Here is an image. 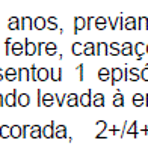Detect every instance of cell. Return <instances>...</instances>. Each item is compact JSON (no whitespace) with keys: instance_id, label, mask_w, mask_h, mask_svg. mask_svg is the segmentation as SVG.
Segmentation results:
<instances>
[{"instance_id":"28","label":"cell","mask_w":148,"mask_h":155,"mask_svg":"<svg viewBox=\"0 0 148 155\" xmlns=\"http://www.w3.org/2000/svg\"><path fill=\"white\" fill-rule=\"evenodd\" d=\"M106 24H107V18H106V17H97L95 21H94V26H95L98 30H104V29H106Z\"/></svg>"},{"instance_id":"49","label":"cell","mask_w":148,"mask_h":155,"mask_svg":"<svg viewBox=\"0 0 148 155\" xmlns=\"http://www.w3.org/2000/svg\"><path fill=\"white\" fill-rule=\"evenodd\" d=\"M122 80H129V68L122 69Z\"/></svg>"},{"instance_id":"40","label":"cell","mask_w":148,"mask_h":155,"mask_svg":"<svg viewBox=\"0 0 148 155\" xmlns=\"http://www.w3.org/2000/svg\"><path fill=\"white\" fill-rule=\"evenodd\" d=\"M53 95H54V103L57 104L59 107H62L65 104V100H67V95L68 94H62V95L60 94H53Z\"/></svg>"},{"instance_id":"41","label":"cell","mask_w":148,"mask_h":155,"mask_svg":"<svg viewBox=\"0 0 148 155\" xmlns=\"http://www.w3.org/2000/svg\"><path fill=\"white\" fill-rule=\"evenodd\" d=\"M46 27H47V29H50V30H57L56 17H50L49 20H47V24H46Z\"/></svg>"},{"instance_id":"3","label":"cell","mask_w":148,"mask_h":155,"mask_svg":"<svg viewBox=\"0 0 148 155\" xmlns=\"http://www.w3.org/2000/svg\"><path fill=\"white\" fill-rule=\"evenodd\" d=\"M122 80V68H112L110 69V83L115 84L116 81Z\"/></svg>"},{"instance_id":"10","label":"cell","mask_w":148,"mask_h":155,"mask_svg":"<svg viewBox=\"0 0 148 155\" xmlns=\"http://www.w3.org/2000/svg\"><path fill=\"white\" fill-rule=\"evenodd\" d=\"M46 24H47V18H44V17H36V18H33V23H32V26L36 30L46 29Z\"/></svg>"},{"instance_id":"53","label":"cell","mask_w":148,"mask_h":155,"mask_svg":"<svg viewBox=\"0 0 148 155\" xmlns=\"http://www.w3.org/2000/svg\"><path fill=\"white\" fill-rule=\"evenodd\" d=\"M145 53H147V54H148V44H147V48H145Z\"/></svg>"},{"instance_id":"50","label":"cell","mask_w":148,"mask_h":155,"mask_svg":"<svg viewBox=\"0 0 148 155\" xmlns=\"http://www.w3.org/2000/svg\"><path fill=\"white\" fill-rule=\"evenodd\" d=\"M2 80H5V71L0 68V81H2Z\"/></svg>"},{"instance_id":"35","label":"cell","mask_w":148,"mask_h":155,"mask_svg":"<svg viewBox=\"0 0 148 155\" xmlns=\"http://www.w3.org/2000/svg\"><path fill=\"white\" fill-rule=\"evenodd\" d=\"M133 48H135V53L138 54V57L141 59V57H142V54H145V48H147V44H144V42H138V44H136V45H135Z\"/></svg>"},{"instance_id":"34","label":"cell","mask_w":148,"mask_h":155,"mask_svg":"<svg viewBox=\"0 0 148 155\" xmlns=\"http://www.w3.org/2000/svg\"><path fill=\"white\" fill-rule=\"evenodd\" d=\"M139 74H141V71L138 68H129V80L138 81L139 80Z\"/></svg>"},{"instance_id":"8","label":"cell","mask_w":148,"mask_h":155,"mask_svg":"<svg viewBox=\"0 0 148 155\" xmlns=\"http://www.w3.org/2000/svg\"><path fill=\"white\" fill-rule=\"evenodd\" d=\"M32 23H33V18H30V17H23V18H20V29H21V30H30V29L33 27Z\"/></svg>"},{"instance_id":"27","label":"cell","mask_w":148,"mask_h":155,"mask_svg":"<svg viewBox=\"0 0 148 155\" xmlns=\"http://www.w3.org/2000/svg\"><path fill=\"white\" fill-rule=\"evenodd\" d=\"M97 127H98V131H97V134H95V139H103V133L107 130L106 120H98V122H97Z\"/></svg>"},{"instance_id":"21","label":"cell","mask_w":148,"mask_h":155,"mask_svg":"<svg viewBox=\"0 0 148 155\" xmlns=\"http://www.w3.org/2000/svg\"><path fill=\"white\" fill-rule=\"evenodd\" d=\"M119 50H121V44H119V42H110V44H109V51H107V54L118 56V54H121Z\"/></svg>"},{"instance_id":"17","label":"cell","mask_w":148,"mask_h":155,"mask_svg":"<svg viewBox=\"0 0 148 155\" xmlns=\"http://www.w3.org/2000/svg\"><path fill=\"white\" fill-rule=\"evenodd\" d=\"M43 136V127L40 125H30V137L32 139H40Z\"/></svg>"},{"instance_id":"45","label":"cell","mask_w":148,"mask_h":155,"mask_svg":"<svg viewBox=\"0 0 148 155\" xmlns=\"http://www.w3.org/2000/svg\"><path fill=\"white\" fill-rule=\"evenodd\" d=\"M77 68H79V72H80V81H83L85 80V65L80 63Z\"/></svg>"},{"instance_id":"44","label":"cell","mask_w":148,"mask_h":155,"mask_svg":"<svg viewBox=\"0 0 148 155\" xmlns=\"http://www.w3.org/2000/svg\"><path fill=\"white\" fill-rule=\"evenodd\" d=\"M94 21H95V18H94V17H88V18H86V29H89V30H91V29L94 27Z\"/></svg>"},{"instance_id":"4","label":"cell","mask_w":148,"mask_h":155,"mask_svg":"<svg viewBox=\"0 0 148 155\" xmlns=\"http://www.w3.org/2000/svg\"><path fill=\"white\" fill-rule=\"evenodd\" d=\"M17 80H21V81H27V80H30V71H29V68H26V66H21V68H18L17 69Z\"/></svg>"},{"instance_id":"9","label":"cell","mask_w":148,"mask_h":155,"mask_svg":"<svg viewBox=\"0 0 148 155\" xmlns=\"http://www.w3.org/2000/svg\"><path fill=\"white\" fill-rule=\"evenodd\" d=\"M86 27V18L83 17H76L74 18V33H79V30Z\"/></svg>"},{"instance_id":"15","label":"cell","mask_w":148,"mask_h":155,"mask_svg":"<svg viewBox=\"0 0 148 155\" xmlns=\"http://www.w3.org/2000/svg\"><path fill=\"white\" fill-rule=\"evenodd\" d=\"M132 103L135 107H142L144 104H145V97L142 95V94H135L133 97H132Z\"/></svg>"},{"instance_id":"37","label":"cell","mask_w":148,"mask_h":155,"mask_svg":"<svg viewBox=\"0 0 148 155\" xmlns=\"http://www.w3.org/2000/svg\"><path fill=\"white\" fill-rule=\"evenodd\" d=\"M11 137L12 139H20L21 137V125H12L11 127Z\"/></svg>"},{"instance_id":"36","label":"cell","mask_w":148,"mask_h":155,"mask_svg":"<svg viewBox=\"0 0 148 155\" xmlns=\"http://www.w3.org/2000/svg\"><path fill=\"white\" fill-rule=\"evenodd\" d=\"M113 105L115 107H122L124 105V95L121 92H116L113 95Z\"/></svg>"},{"instance_id":"52","label":"cell","mask_w":148,"mask_h":155,"mask_svg":"<svg viewBox=\"0 0 148 155\" xmlns=\"http://www.w3.org/2000/svg\"><path fill=\"white\" fill-rule=\"evenodd\" d=\"M145 105H148V94L145 95Z\"/></svg>"},{"instance_id":"29","label":"cell","mask_w":148,"mask_h":155,"mask_svg":"<svg viewBox=\"0 0 148 155\" xmlns=\"http://www.w3.org/2000/svg\"><path fill=\"white\" fill-rule=\"evenodd\" d=\"M54 104V95L53 94H43V105L51 107Z\"/></svg>"},{"instance_id":"18","label":"cell","mask_w":148,"mask_h":155,"mask_svg":"<svg viewBox=\"0 0 148 155\" xmlns=\"http://www.w3.org/2000/svg\"><path fill=\"white\" fill-rule=\"evenodd\" d=\"M8 27H9V30H20V18L11 17L8 20Z\"/></svg>"},{"instance_id":"38","label":"cell","mask_w":148,"mask_h":155,"mask_svg":"<svg viewBox=\"0 0 148 155\" xmlns=\"http://www.w3.org/2000/svg\"><path fill=\"white\" fill-rule=\"evenodd\" d=\"M138 29L139 30H148V17H139L138 18Z\"/></svg>"},{"instance_id":"48","label":"cell","mask_w":148,"mask_h":155,"mask_svg":"<svg viewBox=\"0 0 148 155\" xmlns=\"http://www.w3.org/2000/svg\"><path fill=\"white\" fill-rule=\"evenodd\" d=\"M36 95H38V105H43V92L40 89H36Z\"/></svg>"},{"instance_id":"46","label":"cell","mask_w":148,"mask_h":155,"mask_svg":"<svg viewBox=\"0 0 148 155\" xmlns=\"http://www.w3.org/2000/svg\"><path fill=\"white\" fill-rule=\"evenodd\" d=\"M5 44H6V54H11V45H12V39L11 38H6V41H5Z\"/></svg>"},{"instance_id":"47","label":"cell","mask_w":148,"mask_h":155,"mask_svg":"<svg viewBox=\"0 0 148 155\" xmlns=\"http://www.w3.org/2000/svg\"><path fill=\"white\" fill-rule=\"evenodd\" d=\"M44 45H46V42H38V44H36V54H43Z\"/></svg>"},{"instance_id":"6","label":"cell","mask_w":148,"mask_h":155,"mask_svg":"<svg viewBox=\"0 0 148 155\" xmlns=\"http://www.w3.org/2000/svg\"><path fill=\"white\" fill-rule=\"evenodd\" d=\"M124 27H126V30H136L138 29V18H135V17L124 18Z\"/></svg>"},{"instance_id":"31","label":"cell","mask_w":148,"mask_h":155,"mask_svg":"<svg viewBox=\"0 0 148 155\" xmlns=\"http://www.w3.org/2000/svg\"><path fill=\"white\" fill-rule=\"evenodd\" d=\"M44 51H46V54H49V56H53V54H56V51H57V47H56L54 42H46Z\"/></svg>"},{"instance_id":"30","label":"cell","mask_w":148,"mask_h":155,"mask_svg":"<svg viewBox=\"0 0 148 155\" xmlns=\"http://www.w3.org/2000/svg\"><path fill=\"white\" fill-rule=\"evenodd\" d=\"M24 51V44L21 42H12V54L14 56H20Z\"/></svg>"},{"instance_id":"13","label":"cell","mask_w":148,"mask_h":155,"mask_svg":"<svg viewBox=\"0 0 148 155\" xmlns=\"http://www.w3.org/2000/svg\"><path fill=\"white\" fill-rule=\"evenodd\" d=\"M29 103H30V97L27 94H18V97H17V105L27 107Z\"/></svg>"},{"instance_id":"2","label":"cell","mask_w":148,"mask_h":155,"mask_svg":"<svg viewBox=\"0 0 148 155\" xmlns=\"http://www.w3.org/2000/svg\"><path fill=\"white\" fill-rule=\"evenodd\" d=\"M17 97H18V92L14 89L11 94H8V95H5V105H8V107H15L17 105Z\"/></svg>"},{"instance_id":"20","label":"cell","mask_w":148,"mask_h":155,"mask_svg":"<svg viewBox=\"0 0 148 155\" xmlns=\"http://www.w3.org/2000/svg\"><path fill=\"white\" fill-rule=\"evenodd\" d=\"M83 54L85 56H94L95 54V44L94 42H86L83 45Z\"/></svg>"},{"instance_id":"43","label":"cell","mask_w":148,"mask_h":155,"mask_svg":"<svg viewBox=\"0 0 148 155\" xmlns=\"http://www.w3.org/2000/svg\"><path fill=\"white\" fill-rule=\"evenodd\" d=\"M139 80H144V81H148V66H145L141 74H139Z\"/></svg>"},{"instance_id":"19","label":"cell","mask_w":148,"mask_h":155,"mask_svg":"<svg viewBox=\"0 0 148 155\" xmlns=\"http://www.w3.org/2000/svg\"><path fill=\"white\" fill-rule=\"evenodd\" d=\"M50 75V71L47 68H38V74H36V80H40V81H46L47 78H49Z\"/></svg>"},{"instance_id":"39","label":"cell","mask_w":148,"mask_h":155,"mask_svg":"<svg viewBox=\"0 0 148 155\" xmlns=\"http://www.w3.org/2000/svg\"><path fill=\"white\" fill-rule=\"evenodd\" d=\"M0 137H2V139L11 137V127H9V125H2V127H0Z\"/></svg>"},{"instance_id":"12","label":"cell","mask_w":148,"mask_h":155,"mask_svg":"<svg viewBox=\"0 0 148 155\" xmlns=\"http://www.w3.org/2000/svg\"><path fill=\"white\" fill-rule=\"evenodd\" d=\"M54 137L65 139L67 137V127L65 125H54Z\"/></svg>"},{"instance_id":"5","label":"cell","mask_w":148,"mask_h":155,"mask_svg":"<svg viewBox=\"0 0 148 155\" xmlns=\"http://www.w3.org/2000/svg\"><path fill=\"white\" fill-rule=\"evenodd\" d=\"M107 23H110L112 30H118V29H122V27H124V18H122V17L109 18V20H107Z\"/></svg>"},{"instance_id":"1","label":"cell","mask_w":148,"mask_h":155,"mask_svg":"<svg viewBox=\"0 0 148 155\" xmlns=\"http://www.w3.org/2000/svg\"><path fill=\"white\" fill-rule=\"evenodd\" d=\"M79 105L82 107H89L92 105V91H85L80 97H79Z\"/></svg>"},{"instance_id":"22","label":"cell","mask_w":148,"mask_h":155,"mask_svg":"<svg viewBox=\"0 0 148 155\" xmlns=\"http://www.w3.org/2000/svg\"><path fill=\"white\" fill-rule=\"evenodd\" d=\"M119 53L122 54V56H130L132 53H133V45H132V42H124V44H121V50Z\"/></svg>"},{"instance_id":"14","label":"cell","mask_w":148,"mask_h":155,"mask_svg":"<svg viewBox=\"0 0 148 155\" xmlns=\"http://www.w3.org/2000/svg\"><path fill=\"white\" fill-rule=\"evenodd\" d=\"M24 53H26L27 56H33V54L36 53V44L29 42V41L26 39V41H24Z\"/></svg>"},{"instance_id":"26","label":"cell","mask_w":148,"mask_h":155,"mask_svg":"<svg viewBox=\"0 0 148 155\" xmlns=\"http://www.w3.org/2000/svg\"><path fill=\"white\" fill-rule=\"evenodd\" d=\"M92 105H94V107H103V105H104V95H103V94L92 95Z\"/></svg>"},{"instance_id":"7","label":"cell","mask_w":148,"mask_h":155,"mask_svg":"<svg viewBox=\"0 0 148 155\" xmlns=\"http://www.w3.org/2000/svg\"><path fill=\"white\" fill-rule=\"evenodd\" d=\"M43 137H44V139L54 137V122H50L49 125L43 127Z\"/></svg>"},{"instance_id":"24","label":"cell","mask_w":148,"mask_h":155,"mask_svg":"<svg viewBox=\"0 0 148 155\" xmlns=\"http://www.w3.org/2000/svg\"><path fill=\"white\" fill-rule=\"evenodd\" d=\"M126 133H127V134H130V136H135V137H138V122H136V120H133V122H129V127H127Z\"/></svg>"},{"instance_id":"23","label":"cell","mask_w":148,"mask_h":155,"mask_svg":"<svg viewBox=\"0 0 148 155\" xmlns=\"http://www.w3.org/2000/svg\"><path fill=\"white\" fill-rule=\"evenodd\" d=\"M50 78L53 81H60L62 80V69L60 68H53L50 71Z\"/></svg>"},{"instance_id":"16","label":"cell","mask_w":148,"mask_h":155,"mask_svg":"<svg viewBox=\"0 0 148 155\" xmlns=\"http://www.w3.org/2000/svg\"><path fill=\"white\" fill-rule=\"evenodd\" d=\"M18 77H17V69L15 68H8L6 71H5V80H8V81H14V80H17Z\"/></svg>"},{"instance_id":"25","label":"cell","mask_w":148,"mask_h":155,"mask_svg":"<svg viewBox=\"0 0 148 155\" xmlns=\"http://www.w3.org/2000/svg\"><path fill=\"white\" fill-rule=\"evenodd\" d=\"M107 51H109V44L107 42H97L95 54H107Z\"/></svg>"},{"instance_id":"32","label":"cell","mask_w":148,"mask_h":155,"mask_svg":"<svg viewBox=\"0 0 148 155\" xmlns=\"http://www.w3.org/2000/svg\"><path fill=\"white\" fill-rule=\"evenodd\" d=\"M98 78L101 81H107L110 78V71L109 68H100L98 69Z\"/></svg>"},{"instance_id":"33","label":"cell","mask_w":148,"mask_h":155,"mask_svg":"<svg viewBox=\"0 0 148 155\" xmlns=\"http://www.w3.org/2000/svg\"><path fill=\"white\" fill-rule=\"evenodd\" d=\"M71 53H73L74 56L83 54V44H82V42H74V44L71 45Z\"/></svg>"},{"instance_id":"51","label":"cell","mask_w":148,"mask_h":155,"mask_svg":"<svg viewBox=\"0 0 148 155\" xmlns=\"http://www.w3.org/2000/svg\"><path fill=\"white\" fill-rule=\"evenodd\" d=\"M2 105H5V97L0 94V107H2Z\"/></svg>"},{"instance_id":"11","label":"cell","mask_w":148,"mask_h":155,"mask_svg":"<svg viewBox=\"0 0 148 155\" xmlns=\"http://www.w3.org/2000/svg\"><path fill=\"white\" fill-rule=\"evenodd\" d=\"M65 104L68 107H77L79 105V95L77 94H68L67 100H65Z\"/></svg>"},{"instance_id":"42","label":"cell","mask_w":148,"mask_h":155,"mask_svg":"<svg viewBox=\"0 0 148 155\" xmlns=\"http://www.w3.org/2000/svg\"><path fill=\"white\" fill-rule=\"evenodd\" d=\"M30 71V80L36 81V74H38V69H36V65H32V68L29 69Z\"/></svg>"}]
</instances>
